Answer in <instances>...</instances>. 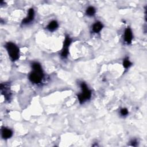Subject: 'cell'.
I'll list each match as a JSON object with an SVG mask.
<instances>
[{
    "mask_svg": "<svg viewBox=\"0 0 147 147\" xmlns=\"http://www.w3.org/2000/svg\"><path fill=\"white\" fill-rule=\"evenodd\" d=\"M71 42H72V40L71 38L69 36H66L64 40L63 48V50L61 54V56L62 57L66 58L67 57L68 54V48Z\"/></svg>",
    "mask_w": 147,
    "mask_h": 147,
    "instance_id": "obj_4",
    "label": "cell"
},
{
    "mask_svg": "<svg viewBox=\"0 0 147 147\" xmlns=\"http://www.w3.org/2000/svg\"><path fill=\"white\" fill-rule=\"evenodd\" d=\"M6 48L10 59L13 60H17L19 58V48L14 43L9 42L6 44Z\"/></svg>",
    "mask_w": 147,
    "mask_h": 147,
    "instance_id": "obj_1",
    "label": "cell"
},
{
    "mask_svg": "<svg viewBox=\"0 0 147 147\" xmlns=\"http://www.w3.org/2000/svg\"><path fill=\"white\" fill-rule=\"evenodd\" d=\"M43 76L44 74L42 72V70H33V71L29 74V79L32 83L35 84H38L41 82Z\"/></svg>",
    "mask_w": 147,
    "mask_h": 147,
    "instance_id": "obj_3",
    "label": "cell"
},
{
    "mask_svg": "<svg viewBox=\"0 0 147 147\" xmlns=\"http://www.w3.org/2000/svg\"><path fill=\"white\" fill-rule=\"evenodd\" d=\"M103 24L100 22H95L92 26V30L95 33L99 32L103 28Z\"/></svg>",
    "mask_w": 147,
    "mask_h": 147,
    "instance_id": "obj_9",
    "label": "cell"
},
{
    "mask_svg": "<svg viewBox=\"0 0 147 147\" xmlns=\"http://www.w3.org/2000/svg\"><path fill=\"white\" fill-rule=\"evenodd\" d=\"M1 90L2 91V94L5 96V98L6 99H9L11 96L10 88L7 84H1Z\"/></svg>",
    "mask_w": 147,
    "mask_h": 147,
    "instance_id": "obj_5",
    "label": "cell"
},
{
    "mask_svg": "<svg viewBox=\"0 0 147 147\" xmlns=\"http://www.w3.org/2000/svg\"><path fill=\"white\" fill-rule=\"evenodd\" d=\"M80 87L82 88V92L78 95V98L80 103H82L84 102L86 100L90 99L91 92L88 88L86 84L84 82H82L80 84Z\"/></svg>",
    "mask_w": 147,
    "mask_h": 147,
    "instance_id": "obj_2",
    "label": "cell"
},
{
    "mask_svg": "<svg viewBox=\"0 0 147 147\" xmlns=\"http://www.w3.org/2000/svg\"><path fill=\"white\" fill-rule=\"evenodd\" d=\"M95 9L93 6H89L86 10V14L88 16H93L95 13Z\"/></svg>",
    "mask_w": 147,
    "mask_h": 147,
    "instance_id": "obj_11",
    "label": "cell"
},
{
    "mask_svg": "<svg viewBox=\"0 0 147 147\" xmlns=\"http://www.w3.org/2000/svg\"><path fill=\"white\" fill-rule=\"evenodd\" d=\"M124 38L125 42L129 44L131 42L132 39H133V34L130 28H127L125 29V34H124Z\"/></svg>",
    "mask_w": 147,
    "mask_h": 147,
    "instance_id": "obj_6",
    "label": "cell"
},
{
    "mask_svg": "<svg viewBox=\"0 0 147 147\" xmlns=\"http://www.w3.org/2000/svg\"><path fill=\"white\" fill-rule=\"evenodd\" d=\"M131 145H132V146H137V141H136V140H133L131 142Z\"/></svg>",
    "mask_w": 147,
    "mask_h": 147,
    "instance_id": "obj_14",
    "label": "cell"
},
{
    "mask_svg": "<svg viewBox=\"0 0 147 147\" xmlns=\"http://www.w3.org/2000/svg\"><path fill=\"white\" fill-rule=\"evenodd\" d=\"M120 113H121V115H126L128 114V110L126 108H123L121 110Z\"/></svg>",
    "mask_w": 147,
    "mask_h": 147,
    "instance_id": "obj_13",
    "label": "cell"
},
{
    "mask_svg": "<svg viewBox=\"0 0 147 147\" xmlns=\"http://www.w3.org/2000/svg\"><path fill=\"white\" fill-rule=\"evenodd\" d=\"M12 134H13V132L10 129L5 128V127L2 129V137H3V138H5V139L9 138L11 137Z\"/></svg>",
    "mask_w": 147,
    "mask_h": 147,
    "instance_id": "obj_8",
    "label": "cell"
},
{
    "mask_svg": "<svg viewBox=\"0 0 147 147\" xmlns=\"http://www.w3.org/2000/svg\"><path fill=\"white\" fill-rule=\"evenodd\" d=\"M34 11L33 8H31L28 11V16L24 19V20H22V24H28L29 22H30L31 21H32L34 19Z\"/></svg>",
    "mask_w": 147,
    "mask_h": 147,
    "instance_id": "obj_7",
    "label": "cell"
},
{
    "mask_svg": "<svg viewBox=\"0 0 147 147\" xmlns=\"http://www.w3.org/2000/svg\"><path fill=\"white\" fill-rule=\"evenodd\" d=\"M131 65V63L130 61V60L126 58V59H125L123 60V65L125 68H129L130 65Z\"/></svg>",
    "mask_w": 147,
    "mask_h": 147,
    "instance_id": "obj_12",
    "label": "cell"
},
{
    "mask_svg": "<svg viewBox=\"0 0 147 147\" xmlns=\"http://www.w3.org/2000/svg\"><path fill=\"white\" fill-rule=\"evenodd\" d=\"M57 27H58V23L57 22V21H52L51 22H49V24L48 25L47 29L49 31L52 32L56 30L57 28Z\"/></svg>",
    "mask_w": 147,
    "mask_h": 147,
    "instance_id": "obj_10",
    "label": "cell"
}]
</instances>
